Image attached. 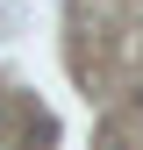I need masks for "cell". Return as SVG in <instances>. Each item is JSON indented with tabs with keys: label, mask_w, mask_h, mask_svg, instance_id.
<instances>
[{
	"label": "cell",
	"mask_w": 143,
	"mask_h": 150,
	"mask_svg": "<svg viewBox=\"0 0 143 150\" xmlns=\"http://www.w3.org/2000/svg\"><path fill=\"white\" fill-rule=\"evenodd\" d=\"M136 107H143V100H136Z\"/></svg>",
	"instance_id": "cell-2"
},
{
	"label": "cell",
	"mask_w": 143,
	"mask_h": 150,
	"mask_svg": "<svg viewBox=\"0 0 143 150\" xmlns=\"http://www.w3.org/2000/svg\"><path fill=\"white\" fill-rule=\"evenodd\" d=\"M100 150H122V143H100Z\"/></svg>",
	"instance_id": "cell-1"
}]
</instances>
